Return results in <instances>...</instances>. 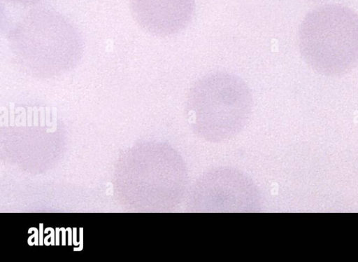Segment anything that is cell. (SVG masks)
I'll return each mask as SVG.
<instances>
[{
  "mask_svg": "<svg viewBox=\"0 0 358 262\" xmlns=\"http://www.w3.org/2000/svg\"><path fill=\"white\" fill-rule=\"evenodd\" d=\"M13 57L30 76L50 78L72 69L82 57L78 28L59 12L45 7L24 14L8 35Z\"/></svg>",
  "mask_w": 358,
  "mask_h": 262,
  "instance_id": "obj_1",
  "label": "cell"
},
{
  "mask_svg": "<svg viewBox=\"0 0 358 262\" xmlns=\"http://www.w3.org/2000/svg\"><path fill=\"white\" fill-rule=\"evenodd\" d=\"M252 107V94L245 81L235 74L216 71L203 76L190 88L186 112L198 137L219 142L243 129Z\"/></svg>",
  "mask_w": 358,
  "mask_h": 262,
  "instance_id": "obj_2",
  "label": "cell"
},
{
  "mask_svg": "<svg viewBox=\"0 0 358 262\" xmlns=\"http://www.w3.org/2000/svg\"><path fill=\"white\" fill-rule=\"evenodd\" d=\"M189 207L197 212H250L260 206L255 185L244 174L219 168L203 175L191 190Z\"/></svg>",
  "mask_w": 358,
  "mask_h": 262,
  "instance_id": "obj_3",
  "label": "cell"
},
{
  "mask_svg": "<svg viewBox=\"0 0 358 262\" xmlns=\"http://www.w3.org/2000/svg\"><path fill=\"white\" fill-rule=\"evenodd\" d=\"M130 9L138 25L150 34L174 35L189 24L194 0H130Z\"/></svg>",
  "mask_w": 358,
  "mask_h": 262,
  "instance_id": "obj_4",
  "label": "cell"
},
{
  "mask_svg": "<svg viewBox=\"0 0 358 262\" xmlns=\"http://www.w3.org/2000/svg\"><path fill=\"white\" fill-rule=\"evenodd\" d=\"M5 1L8 3H10L15 5H20V6H31L34 5L42 0H4Z\"/></svg>",
  "mask_w": 358,
  "mask_h": 262,
  "instance_id": "obj_5",
  "label": "cell"
},
{
  "mask_svg": "<svg viewBox=\"0 0 358 262\" xmlns=\"http://www.w3.org/2000/svg\"><path fill=\"white\" fill-rule=\"evenodd\" d=\"M48 231H50V234H49L48 236H46L45 238H44V244L47 246L49 245L48 242V239L49 237H51V241L50 242V244L52 245H54L55 244V231L53 230L52 228H50V227H48V228H46L43 233H47Z\"/></svg>",
  "mask_w": 358,
  "mask_h": 262,
  "instance_id": "obj_6",
  "label": "cell"
},
{
  "mask_svg": "<svg viewBox=\"0 0 358 262\" xmlns=\"http://www.w3.org/2000/svg\"><path fill=\"white\" fill-rule=\"evenodd\" d=\"M34 230H35V233H34L33 235H31L27 240V243L31 246V239L35 237V240H34V244L36 245H38L39 243L38 242V230L36 228H34Z\"/></svg>",
  "mask_w": 358,
  "mask_h": 262,
  "instance_id": "obj_7",
  "label": "cell"
},
{
  "mask_svg": "<svg viewBox=\"0 0 358 262\" xmlns=\"http://www.w3.org/2000/svg\"><path fill=\"white\" fill-rule=\"evenodd\" d=\"M83 228H80V242H80V248H78V249H76V250H78V251L82 250V249H83Z\"/></svg>",
  "mask_w": 358,
  "mask_h": 262,
  "instance_id": "obj_8",
  "label": "cell"
},
{
  "mask_svg": "<svg viewBox=\"0 0 358 262\" xmlns=\"http://www.w3.org/2000/svg\"><path fill=\"white\" fill-rule=\"evenodd\" d=\"M66 230L69 232V242H68V244L69 245H71L72 244V241H71V234H72V230H71V228H66Z\"/></svg>",
  "mask_w": 358,
  "mask_h": 262,
  "instance_id": "obj_9",
  "label": "cell"
},
{
  "mask_svg": "<svg viewBox=\"0 0 358 262\" xmlns=\"http://www.w3.org/2000/svg\"><path fill=\"white\" fill-rule=\"evenodd\" d=\"M60 231H62V245H65L66 244V242H65V232L66 231V229L64 228H60Z\"/></svg>",
  "mask_w": 358,
  "mask_h": 262,
  "instance_id": "obj_10",
  "label": "cell"
},
{
  "mask_svg": "<svg viewBox=\"0 0 358 262\" xmlns=\"http://www.w3.org/2000/svg\"><path fill=\"white\" fill-rule=\"evenodd\" d=\"M40 227H41V230H40V242H39V244L40 245H43V223H41L40 224Z\"/></svg>",
  "mask_w": 358,
  "mask_h": 262,
  "instance_id": "obj_11",
  "label": "cell"
},
{
  "mask_svg": "<svg viewBox=\"0 0 358 262\" xmlns=\"http://www.w3.org/2000/svg\"><path fill=\"white\" fill-rule=\"evenodd\" d=\"M60 230L59 228H56V235H55V237H56V244L57 245H59V231Z\"/></svg>",
  "mask_w": 358,
  "mask_h": 262,
  "instance_id": "obj_12",
  "label": "cell"
},
{
  "mask_svg": "<svg viewBox=\"0 0 358 262\" xmlns=\"http://www.w3.org/2000/svg\"><path fill=\"white\" fill-rule=\"evenodd\" d=\"M73 229H74V230H73V234H74V235H73V238H74L73 239V244H74V245L77 246L80 243L79 242H76V228H74Z\"/></svg>",
  "mask_w": 358,
  "mask_h": 262,
  "instance_id": "obj_13",
  "label": "cell"
}]
</instances>
